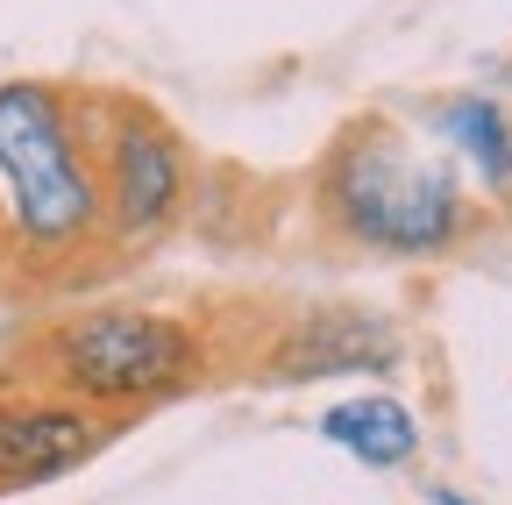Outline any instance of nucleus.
I'll use <instances>...</instances> for the list:
<instances>
[{
	"label": "nucleus",
	"instance_id": "2",
	"mask_svg": "<svg viewBox=\"0 0 512 505\" xmlns=\"http://www.w3.org/2000/svg\"><path fill=\"white\" fill-rule=\"evenodd\" d=\"M313 207L349 249L370 257H441L470 235V193L448 157L420 150L399 121L363 114L328 143L313 171Z\"/></svg>",
	"mask_w": 512,
	"mask_h": 505
},
{
	"label": "nucleus",
	"instance_id": "1",
	"mask_svg": "<svg viewBox=\"0 0 512 505\" xmlns=\"http://www.w3.org/2000/svg\"><path fill=\"white\" fill-rule=\"evenodd\" d=\"M0 214L15 235V271L36 285H79L107 257V214L79 129V100L50 79L0 86Z\"/></svg>",
	"mask_w": 512,
	"mask_h": 505
},
{
	"label": "nucleus",
	"instance_id": "7",
	"mask_svg": "<svg viewBox=\"0 0 512 505\" xmlns=\"http://www.w3.org/2000/svg\"><path fill=\"white\" fill-rule=\"evenodd\" d=\"M434 136L463 164H477L484 193L512 200V107H498L491 93H456L434 107Z\"/></svg>",
	"mask_w": 512,
	"mask_h": 505
},
{
	"label": "nucleus",
	"instance_id": "5",
	"mask_svg": "<svg viewBox=\"0 0 512 505\" xmlns=\"http://www.w3.org/2000/svg\"><path fill=\"white\" fill-rule=\"evenodd\" d=\"M114 434V413H93L64 392H0V484H50L93 463Z\"/></svg>",
	"mask_w": 512,
	"mask_h": 505
},
{
	"label": "nucleus",
	"instance_id": "6",
	"mask_svg": "<svg viewBox=\"0 0 512 505\" xmlns=\"http://www.w3.org/2000/svg\"><path fill=\"white\" fill-rule=\"evenodd\" d=\"M392 363H399V335L384 313L328 306V313H306L278 342L271 377H342V370H392Z\"/></svg>",
	"mask_w": 512,
	"mask_h": 505
},
{
	"label": "nucleus",
	"instance_id": "8",
	"mask_svg": "<svg viewBox=\"0 0 512 505\" xmlns=\"http://www.w3.org/2000/svg\"><path fill=\"white\" fill-rule=\"evenodd\" d=\"M320 434L335 441V449H349V456H363L370 470H399L413 449H420V420H413V406H399V399H349V406H328L320 413Z\"/></svg>",
	"mask_w": 512,
	"mask_h": 505
},
{
	"label": "nucleus",
	"instance_id": "9",
	"mask_svg": "<svg viewBox=\"0 0 512 505\" xmlns=\"http://www.w3.org/2000/svg\"><path fill=\"white\" fill-rule=\"evenodd\" d=\"M15 271V235H8V214H0V278Z\"/></svg>",
	"mask_w": 512,
	"mask_h": 505
},
{
	"label": "nucleus",
	"instance_id": "3",
	"mask_svg": "<svg viewBox=\"0 0 512 505\" xmlns=\"http://www.w3.org/2000/svg\"><path fill=\"white\" fill-rule=\"evenodd\" d=\"M36 363L50 392L121 420L136 406L185 392L207 363V342L192 321H178L164 306H79L43 328Z\"/></svg>",
	"mask_w": 512,
	"mask_h": 505
},
{
	"label": "nucleus",
	"instance_id": "4",
	"mask_svg": "<svg viewBox=\"0 0 512 505\" xmlns=\"http://www.w3.org/2000/svg\"><path fill=\"white\" fill-rule=\"evenodd\" d=\"M79 129H86V157H93V185H100L107 242L114 249L157 242L185 214V143H178V129L150 100H128V93L79 100Z\"/></svg>",
	"mask_w": 512,
	"mask_h": 505
},
{
	"label": "nucleus",
	"instance_id": "10",
	"mask_svg": "<svg viewBox=\"0 0 512 505\" xmlns=\"http://www.w3.org/2000/svg\"><path fill=\"white\" fill-rule=\"evenodd\" d=\"M434 505H470V498H456V491H434Z\"/></svg>",
	"mask_w": 512,
	"mask_h": 505
}]
</instances>
